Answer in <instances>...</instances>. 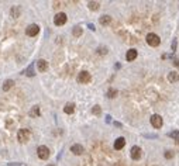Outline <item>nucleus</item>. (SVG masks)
Segmentation results:
<instances>
[{
	"label": "nucleus",
	"instance_id": "1",
	"mask_svg": "<svg viewBox=\"0 0 179 166\" xmlns=\"http://www.w3.org/2000/svg\"><path fill=\"white\" fill-rule=\"evenodd\" d=\"M30 137H31V132H30V129L27 128H23L20 129L19 132H17V138H19V141L21 144H26L30 139Z\"/></svg>",
	"mask_w": 179,
	"mask_h": 166
},
{
	"label": "nucleus",
	"instance_id": "2",
	"mask_svg": "<svg viewBox=\"0 0 179 166\" xmlns=\"http://www.w3.org/2000/svg\"><path fill=\"white\" fill-rule=\"evenodd\" d=\"M147 44L150 46H158L161 44V40H159V37H158L156 34L150 32V34L147 35Z\"/></svg>",
	"mask_w": 179,
	"mask_h": 166
},
{
	"label": "nucleus",
	"instance_id": "3",
	"mask_svg": "<svg viewBox=\"0 0 179 166\" xmlns=\"http://www.w3.org/2000/svg\"><path fill=\"white\" fill-rule=\"evenodd\" d=\"M37 155L40 159L45 161V159L50 158V149H48L45 145H41V147H38V149H37Z\"/></svg>",
	"mask_w": 179,
	"mask_h": 166
},
{
	"label": "nucleus",
	"instance_id": "4",
	"mask_svg": "<svg viewBox=\"0 0 179 166\" xmlns=\"http://www.w3.org/2000/svg\"><path fill=\"white\" fill-rule=\"evenodd\" d=\"M38 32H40V27H38L37 24H30V25L26 28V34H27L28 37H35Z\"/></svg>",
	"mask_w": 179,
	"mask_h": 166
},
{
	"label": "nucleus",
	"instance_id": "5",
	"mask_svg": "<svg viewBox=\"0 0 179 166\" xmlns=\"http://www.w3.org/2000/svg\"><path fill=\"white\" fill-rule=\"evenodd\" d=\"M66 20H68L66 14L65 13H58L55 17H54V23H55V25H64V24L66 23Z\"/></svg>",
	"mask_w": 179,
	"mask_h": 166
},
{
	"label": "nucleus",
	"instance_id": "6",
	"mask_svg": "<svg viewBox=\"0 0 179 166\" xmlns=\"http://www.w3.org/2000/svg\"><path fill=\"white\" fill-rule=\"evenodd\" d=\"M90 73L89 72H86V70H82L80 73L78 75V82L79 83H89L90 82Z\"/></svg>",
	"mask_w": 179,
	"mask_h": 166
},
{
	"label": "nucleus",
	"instance_id": "7",
	"mask_svg": "<svg viewBox=\"0 0 179 166\" xmlns=\"http://www.w3.org/2000/svg\"><path fill=\"white\" fill-rule=\"evenodd\" d=\"M151 124L154 128H161L162 127V124H164V121H162V118H161V115L158 114H154L151 117Z\"/></svg>",
	"mask_w": 179,
	"mask_h": 166
},
{
	"label": "nucleus",
	"instance_id": "8",
	"mask_svg": "<svg viewBox=\"0 0 179 166\" xmlns=\"http://www.w3.org/2000/svg\"><path fill=\"white\" fill-rule=\"evenodd\" d=\"M130 155H131V159L134 161H138L141 158V148L140 147H133L131 151H130Z\"/></svg>",
	"mask_w": 179,
	"mask_h": 166
},
{
	"label": "nucleus",
	"instance_id": "9",
	"mask_svg": "<svg viewBox=\"0 0 179 166\" xmlns=\"http://www.w3.org/2000/svg\"><path fill=\"white\" fill-rule=\"evenodd\" d=\"M71 152L75 153V155H82L85 152V149H83L82 145H79V144H74L72 147H71Z\"/></svg>",
	"mask_w": 179,
	"mask_h": 166
},
{
	"label": "nucleus",
	"instance_id": "10",
	"mask_svg": "<svg viewBox=\"0 0 179 166\" xmlns=\"http://www.w3.org/2000/svg\"><path fill=\"white\" fill-rule=\"evenodd\" d=\"M137 49H129V51H127V54H126V59L129 61V62H131V61H134L135 59V58H137Z\"/></svg>",
	"mask_w": 179,
	"mask_h": 166
},
{
	"label": "nucleus",
	"instance_id": "11",
	"mask_svg": "<svg viewBox=\"0 0 179 166\" xmlns=\"http://www.w3.org/2000/svg\"><path fill=\"white\" fill-rule=\"evenodd\" d=\"M124 145H126V139H124L123 137H120V138H117L114 141V149H117V151L123 149Z\"/></svg>",
	"mask_w": 179,
	"mask_h": 166
},
{
	"label": "nucleus",
	"instance_id": "12",
	"mask_svg": "<svg viewBox=\"0 0 179 166\" xmlns=\"http://www.w3.org/2000/svg\"><path fill=\"white\" fill-rule=\"evenodd\" d=\"M37 68H38V70H40V72H45V70L48 69V62H47V61H44V59L37 61Z\"/></svg>",
	"mask_w": 179,
	"mask_h": 166
},
{
	"label": "nucleus",
	"instance_id": "13",
	"mask_svg": "<svg viewBox=\"0 0 179 166\" xmlns=\"http://www.w3.org/2000/svg\"><path fill=\"white\" fill-rule=\"evenodd\" d=\"M14 86V80H11V79H7V80H5V83H3V90H5V92H9L10 89L13 87Z\"/></svg>",
	"mask_w": 179,
	"mask_h": 166
},
{
	"label": "nucleus",
	"instance_id": "14",
	"mask_svg": "<svg viewBox=\"0 0 179 166\" xmlns=\"http://www.w3.org/2000/svg\"><path fill=\"white\" fill-rule=\"evenodd\" d=\"M10 14H11V17H13V19L20 17V6H13V7L10 9Z\"/></svg>",
	"mask_w": 179,
	"mask_h": 166
},
{
	"label": "nucleus",
	"instance_id": "15",
	"mask_svg": "<svg viewBox=\"0 0 179 166\" xmlns=\"http://www.w3.org/2000/svg\"><path fill=\"white\" fill-rule=\"evenodd\" d=\"M64 111L66 113V114H72V113L75 111V104L74 103H66L65 107H64Z\"/></svg>",
	"mask_w": 179,
	"mask_h": 166
},
{
	"label": "nucleus",
	"instance_id": "16",
	"mask_svg": "<svg viewBox=\"0 0 179 166\" xmlns=\"http://www.w3.org/2000/svg\"><path fill=\"white\" fill-rule=\"evenodd\" d=\"M110 21H111V17L110 16H102L100 19H99V23L102 24V25H107V24H110Z\"/></svg>",
	"mask_w": 179,
	"mask_h": 166
},
{
	"label": "nucleus",
	"instance_id": "17",
	"mask_svg": "<svg viewBox=\"0 0 179 166\" xmlns=\"http://www.w3.org/2000/svg\"><path fill=\"white\" fill-rule=\"evenodd\" d=\"M87 7L90 10H93V11H96V10H99V7H100V3H99V1H89V3H87Z\"/></svg>",
	"mask_w": 179,
	"mask_h": 166
},
{
	"label": "nucleus",
	"instance_id": "18",
	"mask_svg": "<svg viewBox=\"0 0 179 166\" xmlns=\"http://www.w3.org/2000/svg\"><path fill=\"white\" fill-rule=\"evenodd\" d=\"M168 80H169V82H178L179 80V73L178 72H171V73L168 75Z\"/></svg>",
	"mask_w": 179,
	"mask_h": 166
},
{
	"label": "nucleus",
	"instance_id": "19",
	"mask_svg": "<svg viewBox=\"0 0 179 166\" xmlns=\"http://www.w3.org/2000/svg\"><path fill=\"white\" fill-rule=\"evenodd\" d=\"M24 75H27V76H34V75H35V73H34V65H32V64L30 65L27 69L24 70Z\"/></svg>",
	"mask_w": 179,
	"mask_h": 166
},
{
	"label": "nucleus",
	"instance_id": "20",
	"mask_svg": "<svg viewBox=\"0 0 179 166\" xmlns=\"http://www.w3.org/2000/svg\"><path fill=\"white\" fill-rule=\"evenodd\" d=\"M72 34H74V37H80L82 35V27H74V30H72Z\"/></svg>",
	"mask_w": 179,
	"mask_h": 166
},
{
	"label": "nucleus",
	"instance_id": "21",
	"mask_svg": "<svg viewBox=\"0 0 179 166\" xmlns=\"http://www.w3.org/2000/svg\"><path fill=\"white\" fill-rule=\"evenodd\" d=\"M30 115H31V117H38V115H40V107L38 106L32 107V110L30 111Z\"/></svg>",
	"mask_w": 179,
	"mask_h": 166
},
{
	"label": "nucleus",
	"instance_id": "22",
	"mask_svg": "<svg viewBox=\"0 0 179 166\" xmlns=\"http://www.w3.org/2000/svg\"><path fill=\"white\" fill-rule=\"evenodd\" d=\"M92 113L95 115H100V113H102V108H100V106H93V108H92Z\"/></svg>",
	"mask_w": 179,
	"mask_h": 166
},
{
	"label": "nucleus",
	"instance_id": "23",
	"mask_svg": "<svg viewBox=\"0 0 179 166\" xmlns=\"http://www.w3.org/2000/svg\"><path fill=\"white\" fill-rule=\"evenodd\" d=\"M97 54H99V55H106V54H107V48H106V46H99V48H97Z\"/></svg>",
	"mask_w": 179,
	"mask_h": 166
},
{
	"label": "nucleus",
	"instance_id": "24",
	"mask_svg": "<svg viewBox=\"0 0 179 166\" xmlns=\"http://www.w3.org/2000/svg\"><path fill=\"white\" fill-rule=\"evenodd\" d=\"M116 94H117V90H114V89H109V92H107V97H109V99L116 97Z\"/></svg>",
	"mask_w": 179,
	"mask_h": 166
},
{
	"label": "nucleus",
	"instance_id": "25",
	"mask_svg": "<svg viewBox=\"0 0 179 166\" xmlns=\"http://www.w3.org/2000/svg\"><path fill=\"white\" fill-rule=\"evenodd\" d=\"M168 137L178 139V138H179V131H172V132H169V134H168Z\"/></svg>",
	"mask_w": 179,
	"mask_h": 166
},
{
	"label": "nucleus",
	"instance_id": "26",
	"mask_svg": "<svg viewBox=\"0 0 179 166\" xmlns=\"http://www.w3.org/2000/svg\"><path fill=\"white\" fill-rule=\"evenodd\" d=\"M176 45H178V41H176V40H172V45H171V49H172V52L176 51Z\"/></svg>",
	"mask_w": 179,
	"mask_h": 166
},
{
	"label": "nucleus",
	"instance_id": "27",
	"mask_svg": "<svg viewBox=\"0 0 179 166\" xmlns=\"http://www.w3.org/2000/svg\"><path fill=\"white\" fill-rule=\"evenodd\" d=\"M144 137H145V138H151V139L158 138V135L156 134H144Z\"/></svg>",
	"mask_w": 179,
	"mask_h": 166
},
{
	"label": "nucleus",
	"instance_id": "28",
	"mask_svg": "<svg viewBox=\"0 0 179 166\" xmlns=\"http://www.w3.org/2000/svg\"><path fill=\"white\" fill-rule=\"evenodd\" d=\"M165 158H166V159L174 158V152H172V151H166V152H165Z\"/></svg>",
	"mask_w": 179,
	"mask_h": 166
},
{
	"label": "nucleus",
	"instance_id": "29",
	"mask_svg": "<svg viewBox=\"0 0 179 166\" xmlns=\"http://www.w3.org/2000/svg\"><path fill=\"white\" fill-rule=\"evenodd\" d=\"M111 121V117L110 115H106V123H110Z\"/></svg>",
	"mask_w": 179,
	"mask_h": 166
},
{
	"label": "nucleus",
	"instance_id": "30",
	"mask_svg": "<svg viewBox=\"0 0 179 166\" xmlns=\"http://www.w3.org/2000/svg\"><path fill=\"white\" fill-rule=\"evenodd\" d=\"M87 27L90 28V30H92V31H95V30H96V28H95V25H93V24H89V25H87Z\"/></svg>",
	"mask_w": 179,
	"mask_h": 166
},
{
	"label": "nucleus",
	"instance_id": "31",
	"mask_svg": "<svg viewBox=\"0 0 179 166\" xmlns=\"http://www.w3.org/2000/svg\"><path fill=\"white\" fill-rule=\"evenodd\" d=\"M174 64H175V65H176V66H178V68H179V59H175V61H174Z\"/></svg>",
	"mask_w": 179,
	"mask_h": 166
},
{
	"label": "nucleus",
	"instance_id": "32",
	"mask_svg": "<svg viewBox=\"0 0 179 166\" xmlns=\"http://www.w3.org/2000/svg\"><path fill=\"white\" fill-rule=\"evenodd\" d=\"M47 166H55V165H47Z\"/></svg>",
	"mask_w": 179,
	"mask_h": 166
},
{
	"label": "nucleus",
	"instance_id": "33",
	"mask_svg": "<svg viewBox=\"0 0 179 166\" xmlns=\"http://www.w3.org/2000/svg\"><path fill=\"white\" fill-rule=\"evenodd\" d=\"M178 145H179V138H178Z\"/></svg>",
	"mask_w": 179,
	"mask_h": 166
}]
</instances>
